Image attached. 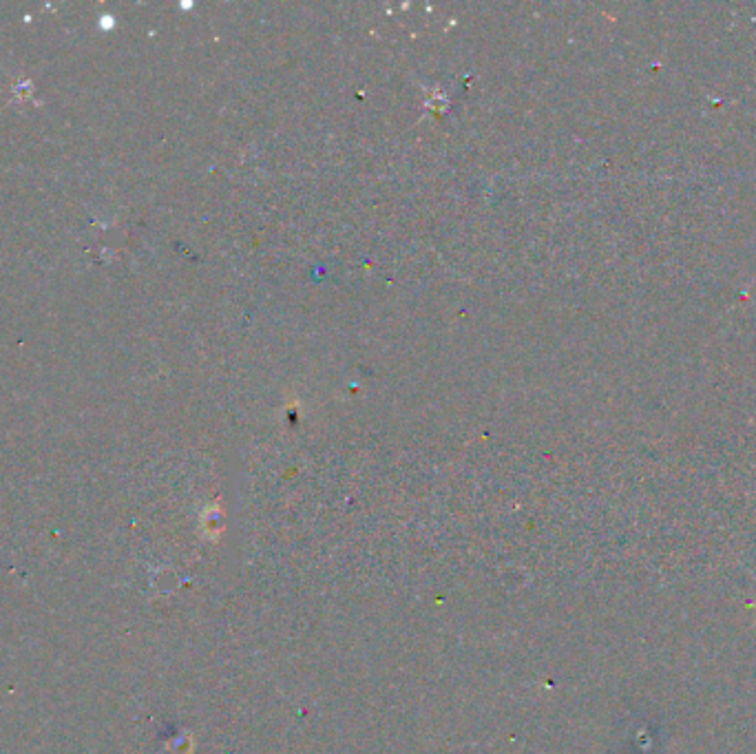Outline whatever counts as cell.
<instances>
[{
    "label": "cell",
    "mask_w": 756,
    "mask_h": 754,
    "mask_svg": "<svg viewBox=\"0 0 756 754\" xmlns=\"http://www.w3.org/2000/svg\"><path fill=\"white\" fill-rule=\"evenodd\" d=\"M754 606H756V604H754ZM754 624H756V622H754Z\"/></svg>",
    "instance_id": "1"
}]
</instances>
